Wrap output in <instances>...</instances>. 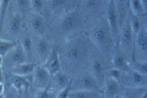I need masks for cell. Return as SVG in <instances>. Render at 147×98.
I'll list each match as a JSON object with an SVG mask.
<instances>
[{"mask_svg":"<svg viewBox=\"0 0 147 98\" xmlns=\"http://www.w3.org/2000/svg\"><path fill=\"white\" fill-rule=\"evenodd\" d=\"M90 39L83 32L68 38L57 45L61 70L71 77L82 72L81 68L89 64L91 56Z\"/></svg>","mask_w":147,"mask_h":98,"instance_id":"1","label":"cell"},{"mask_svg":"<svg viewBox=\"0 0 147 98\" xmlns=\"http://www.w3.org/2000/svg\"><path fill=\"white\" fill-rule=\"evenodd\" d=\"M86 27L84 14L79 6H76L50 20L47 37L53 44L58 45L64 40L83 32Z\"/></svg>","mask_w":147,"mask_h":98,"instance_id":"2","label":"cell"},{"mask_svg":"<svg viewBox=\"0 0 147 98\" xmlns=\"http://www.w3.org/2000/svg\"><path fill=\"white\" fill-rule=\"evenodd\" d=\"M88 36L93 45L103 56L110 55L115 50L116 44L106 16L93 22L88 29Z\"/></svg>","mask_w":147,"mask_h":98,"instance_id":"3","label":"cell"},{"mask_svg":"<svg viewBox=\"0 0 147 98\" xmlns=\"http://www.w3.org/2000/svg\"><path fill=\"white\" fill-rule=\"evenodd\" d=\"M1 28V38L9 41H18L20 36L24 31V17L10 4Z\"/></svg>","mask_w":147,"mask_h":98,"instance_id":"4","label":"cell"},{"mask_svg":"<svg viewBox=\"0 0 147 98\" xmlns=\"http://www.w3.org/2000/svg\"><path fill=\"white\" fill-rule=\"evenodd\" d=\"M135 34L132 29L130 14L127 13L121 24L119 39L117 45L127 58L133 59L134 51Z\"/></svg>","mask_w":147,"mask_h":98,"instance_id":"5","label":"cell"},{"mask_svg":"<svg viewBox=\"0 0 147 98\" xmlns=\"http://www.w3.org/2000/svg\"><path fill=\"white\" fill-rule=\"evenodd\" d=\"M25 29L33 36H47L49 32V22L44 15L30 12L24 17Z\"/></svg>","mask_w":147,"mask_h":98,"instance_id":"6","label":"cell"},{"mask_svg":"<svg viewBox=\"0 0 147 98\" xmlns=\"http://www.w3.org/2000/svg\"><path fill=\"white\" fill-rule=\"evenodd\" d=\"M33 47L29 62L43 65L51 53L53 44L47 36H33Z\"/></svg>","mask_w":147,"mask_h":98,"instance_id":"7","label":"cell"},{"mask_svg":"<svg viewBox=\"0 0 147 98\" xmlns=\"http://www.w3.org/2000/svg\"><path fill=\"white\" fill-rule=\"evenodd\" d=\"M101 86L88 70H83L71 78V91L89 90L101 91Z\"/></svg>","mask_w":147,"mask_h":98,"instance_id":"8","label":"cell"},{"mask_svg":"<svg viewBox=\"0 0 147 98\" xmlns=\"http://www.w3.org/2000/svg\"><path fill=\"white\" fill-rule=\"evenodd\" d=\"M76 6L75 0H45L44 16L49 22L52 18L61 16Z\"/></svg>","mask_w":147,"mask_h":98,"instance_id":"9","label":"cell"},{"mask_svg":"<svg viewBox=\"0 0 147 98\" xmlns=\"http://www.w3.org/2000/svg\"><path fill=\"white\" fill-rule=\"evenodd\" d=\"M28 61L27 55L20 43L18 41L3 59H1V70H10L14 66Z\"/></svg>","mask_w":147,"mask_h":98,"instance_id":"10","label":"cell"},{"mask_svg":"<svg viewBox=\"0 0 147 98\" xmlns=\"http://www.w3.org/2000/svg\"><path fill=\"white\" fill-rule=\"evenodd\" d=\"M106 3V18L110 25L115 44L117 45L121 28L119 16L114 0H108Z\"/></svg>","mask_w":147,"mask_h":98,"instance_id":"11","label":"cell"},{"mask_svg":"<svg viewBox=\"0 0 147 98\" xmlns=\"http://www.w3.org/2000/svg\"><path fill=\"white\" fill-rule=\"evenodd\" d=\"M6 74V79L9 82L10 86L16 91L18 95H21L24 97L26 95H31V77H21L11 74L8 71L2 70Z\"/></svg>","mask_w":147,"mask_h":98,"instance_id":"12","label":"cell"},{"mask_svg":"<svg viewBox=\"0 0 147 98\" xmlns=\"http://www.w3.org/2000/svg\"><path fill=\"white\" fill-rule=\"evenodd\" d=\"M51 74L43 65L38 64L31 75V92L49 87L51 79Z\"/></svg>","mask_w":147,"mask_h":98,"instance_id":"13","label":"cell"},{"mask_svg":"<svg viewBox=\"0 0 147 98\" xmlns=\"http://www.w3.org/2000/svg\"><path fill=\"white\" fill-rule=\"evenodd\" d=\"M147 84V76L131 68L128 72H123L120 84L126 87L141 88Z\"/></svg>","mask_w":147,"mask_h":98,"instance_id":"14","label":"cell"},{"mask_svg":"<svg viewBox=\"0 0 147 98\" xmlns=\"http://www.w3.org/2000/svg\"><path fill=\"white\" fill-rule=\"evenodd\" d=\"M88 70L102 87L106 80V72L107 70L103 60L98 56H91L88 64Z\"/></svg>","mask_w":147,"mask_h":98,"instance_id":"15","label":"cell"},{"mask_svg":"<svg viewBox=\"0 0 147 98\" xmlns=\"http://www.w3.org/2000/svg\"><path fill=\"white\" fill-rule=\"evenodd\" d=\"M71 81V77L67 73L59 71L51 76V82L49 86L50 92L57 97V95L60 91L66 88Z\"/></svg>","mask_w":147,"mask_h":98,"instance_id":"16","label":"cell"},{"mask_svg":"<svg viewBox=\"0 0 147 98\" xmlns=\"http://www.w3.org/2000/svg\"><path fill=\"white\" fill-rule=\"evenodd\" d=\"M147 55V33L143 26L135 36L134 51L133 59H137L140 56Z\"/></svg>","mask_w":147,"mask_h":98,"instance_id":"17","label":"cell"},{"mask_svg":"<svg viewBox=\"0 0 147 98\" xmlns=\"http://www.w3.org/2000/svg\"><path fill=\"white\" fill-rule=\"evenodd\" d=\"M43 66L46 68L51 75L61 70V60L58 54L57 45L53 44L52 50Z\"/></svg>","mask_w":147,"mask_h":98,"instance_id":"18","label":"cell"},{"mask_svg":"<svg viewBox=\"0 0 147 98\" xmlns=\"http://www.w3.org/2000/svg\"><path fill=\"white\" fill-rule=\"evenodd\" d=\"M103 97H116L121 95V84L118 81L110 77H106L104 84L101 89Z\"/></svg>","mask_w":147,"mask_h":98,"instance_id":"19","label":"cell"},{"mask_svg":"<svg viewBox=\"0 0 147 98\" xmlns=\"http://www.w3.org/2000/svg\"><path fill=\"white\" fill-rule=\"evenodd\" d=\"M105 0H81L82 12L85 15H96L100 12Z\"/></svg>","mask_w":147,"mask_h":98,"instance_id":"20","label":"cell"},{"mask_svg":"<svg viewBox=\"0 0 147 98\" xmlns=\"http://www.w3.org/2000/svg\"><path fill=\"white\" fill-rule=\"evenodd\" d=\"M113 67L117 68L123 72H128L131 69L130 62H128V58L120 50V51H113L111 60Z\"/></svg>","mask_w":147,"mask_h":98,"instance_id":"21","label":"cell"},{"mask_svg":"<svg viewBox=\"0 0 147 98\" xmlns=\"http://www.w3.org/2000/svg\"><path fill=\"white\" fill-rule=\"evenodd\" d=\"M37 65L38 64H35V63L26 61L23 64L14 66L10 70H8V72H11V74H15V75L21 76V77H29V76L32 75Z\"/></svg>","mask_w":147,"mask_h":98,"instance_id":"22","label":"cell"},{"mask_svg":"<svg viewBox=\"0 0 147 98\" xmlns=\"http://www.w3.org/2000/svg\"><path fill=\"white\" fill-rule=\"evenodd\" d=\"M18 41L20 43V44L24 48V49L26 51V55H27L28 61H30L31 56V52H32V47H33V37L32 35L28 32L26 29L22 33L20 36Z\"/></svg>","mask_w":147,"mask_h":98,"instance_id":"23","label":"cell"},{"mask_svg":"<svg viewBox=\"0 0 147 98\" xmlns=\"http://www.w3.org/2000/svg\"><path fill=\"white\" fill-rule=\"evenodd\" d=\"M103 97L102 92L100 91L78 90L70 92L68 98H98Z\"/></svg>","mask_w":147,"mask_h":98,"instance_id":"24","label":"cell"},{"mask_svg":"<svg viewBox=\"0 0 147 98\" xmlns=\"http://www.w3.org/2000/svg\"><path fill=\"white\" fill-rule=\"evenodd\" d=\"M11 5L24 17L31 11L30 0H11Z\"/></svg>","mask_w":147,"mask_h":98,"instance_id":"25","label":"cell"},{"mask_svg":"<svg viewBox=\"0 0 147 98\" xmlns=\"http://www.w3.org/2000/svg\"><path fill=\"white\" fill-rule=\"evenodd\" d=\"M128 4L131 13L134 15L141 17L146 14V11L142 0H129Z\"/></svg>","mask_w":147,"mask_h":98,"instance_id":"26","label":"cell"},{"mask_svg":"<svg viewBox=\"0 0 147 98\" xmlns=\"http://www.w3.org/2000/svg\"><path fill=\"white\" fill-rule=\"evenodd\" d=\"M18 41L0 39V59H3L6 54L16 45Z\"/></svg>","mask_w":147,"mask_h":98,"instance_id":"27","label":"cell"},{"mask_svg":"<svg viewBox=\"0 0 147 98\" xmlns=\"http://www.w3.org/2000/svg\"><path fill=\"white\" fill-rule=\"evenodd\" d=\"M114 2L116 5L119 16L120 22L121 24L123 19L127 14L126 7L128 4V0H114Z\"/></svg>","mask_w":147,"mask_h":98,"instance_id":"28","label":"cell"},{"mask_svg":"<svg viewBox=\"0 0 147 98\" xmlns=\"http://www.w3.org/2000/svg\"><path fill=\"white\" fill-rule=\"evenodd\" d=\"M130 61H131L130 64H131V68L134 69L135 70L141 72L142 74L147 76V61H139L133 59Z\"/></svg>","mask_w":147,"mask_h":98,"instance_id":"29","label":"cell"},{"mask_svg":"<svg viewBox=\"0 0 147 98\" xmlns=\"http://www.w3.org/2000/svg\"><path fill=\"white\" fill-rule=\"evenodd\" d=\"M123 71L115 67H110L107 68L106 72V77H110L115 80L118 81L120 83L121 78H122Z\"/></svg>","mask_w":147,"mask_h":98,"instance_id":"30","label":"cell"},{"mask_svg":"<svg viewBox=\"0 0 147 98\" xmlns=\"http://www.w3.org/2000/svg\"><path fill=\"white\" fill-rule=\"evenodd\" d=\"M31 11L44 15L45 0H30Z\"/></svg>","mask_w":147,"mask_h":98,"instance_id":"31","label":"cell"},{"mask_svg":"<svg viewBox=\"0 0 147 98\" xmlns=\"http://www.w3.org/2000/svg\"><path fill=\"white\" fill-rule=\"evenodd\" d=\"M130 18H131V24L132 29H133V32H134L135 36L139 33L140 29L142 27V23L140 17L136 15H134L131 13L130 14Z\"/></svg>","mask_w":147,"mask_h":98,"instance_id":"32","label":"cell"},{"mask_svg":"<svg viewBox=\"0 0 147 98\" xmlns=\"http://www.w3.org/2000/svg\"><path fill=\"white\" fill-rule=\"evenodd\" d=\"M11 0H0V25L4 22Z\"/></svg>","mask_w":147,"mask_h":98,"instance_id":"33","label":"cell"},{"mask_svg":"<svg viewBox=\"0 0 147 98\" xmlns=\"http://www.w3.org/2000/svg\"><path fill=\"white\" fill-rule=\"evenodd\" d=\"M33 97L36 98H53L56 97V96L52 93L50 92L49 87L45 89L36 90L33 92Z\"/></svg>","mask_w":147,"mask_h":98,"instance_id":"34","label":"cell"},{"mask_svg":"<svg viewBox=\"0 0 147 98\" xmlns=\"http://www.w3.org/2000/svg\"><path fill=\"white\" fill-rule=\"evenodd\" d=\"M71 91V81L66 88H65L64 89H63L61 91H60V92L58 93L56 98H68Z\"/></svg>","mask_w":147,"mask_h":98,"instance_id":"35","label":"cell"},{"mask_svg":"<svg viewBox=\"0 0 147 98\" xmlns=\"http://www.w3.org/2000/svg\"><path fill=\"white\" fill-rule=\"evenodd\" d=\"M142 26L144 29L145 31H146V32L147 33V16H145L144 19Z\"/></svg>","mask_w":147,"mask_h":98,"instance_id":"36","label":"cell"},{"mask_svg":"<svg viewBox=\"0 0 147 98\" xmlns=\"http://www.w3.org/2000/svg\"><path fill=\"white\" fill-rule=\"evenodd\" d=\"M142 1L144 6L145 9H146V11L147 12V0H142Z\"/></svg>","mask_w":147,"mask_h":98,"instance_id":"37","label":"cell"},{"mask_svg":"<svg viewBox=\"0 0 147 98\" xmlns=\"http://www.w3.org/2000/svg\"><path fill=\"white\" fill-rule=\"evenodd\" d=\"M107 1H108V0H105V2H106Z\"/></svg>","mask_w":147,"mask_h":98,"instance_id":"38","label":"cell"},{"mask_svg":"<svg viewBox=\"0 0 147 98\" xmlns=\"http://www.w3.org/2000/svg\"><path fill=\"white\" fill-rule=\"evenodd\" d=\"M128 2H129V0H128Z\"/></svg>","mask_w":147,"mask_h":98,"instance_id":"39","label":"cell"}]
</instances>
